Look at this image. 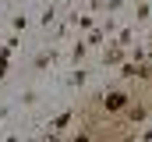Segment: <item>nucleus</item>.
<instances>
[{
    "label": "nucleus",
    "instance_id": "1",
    "mask_svg": "<svg viewBox=\"0 0 152 142\" xmlns=\"http://www.w3.org/2000/svg\"><path fill=\"white\" fill-rule=\"evenodd\" d=\"M106 106H110V110H120V106H124V92H113V96L106 100Z\"/></svg>",
    "mask_w": 152,
    "mask_h": 142
}]
</instances>
